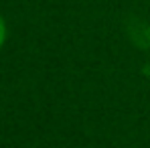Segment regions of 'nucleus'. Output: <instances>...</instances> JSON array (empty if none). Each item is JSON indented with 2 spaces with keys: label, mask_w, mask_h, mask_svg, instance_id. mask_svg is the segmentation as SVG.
<instances>
[{
  "label": "nucleus",
  "mask_w": 150,
  "mask_h": 148,
  "mask_svg": "<svg viewBox=\"0 0 150 148\" xmlns=\"http://www.w3.org/2000/svg\"><path fill=\"white\" fill-rule=\"evenodd\" d=\"M4 41H6V23H4V18L0 16V49H2Z\"/></svg>",
  "instance_id": "obj_1"
}]
</instances>
